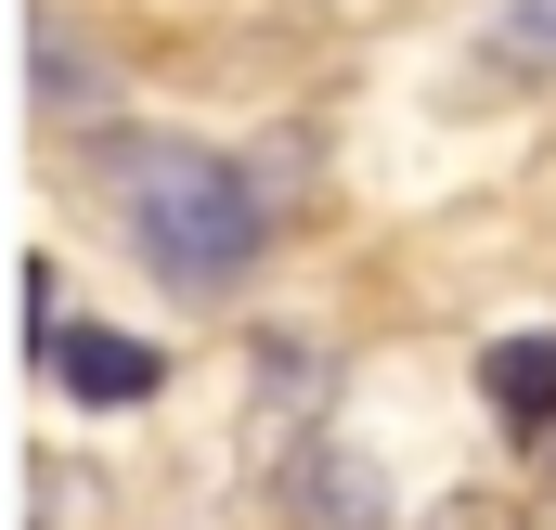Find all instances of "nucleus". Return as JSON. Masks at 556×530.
Returning a JSON list of instances; mask_svg holds the SVG:
<instances>
[{
	"label": "nucleus",
	"instance_id": "obj_1",
	"mask_svg": "<svg viewBox=\"0 0 556 530\" xmlns=\"http://www.w3.org/2000/svg\"><path fill=\"white\" fill-rule=\"evenodd\" d=\"M117 194H130L142 272H155L168 298H220V285H247L260 247H273L260 181H247L233 155H207V142H130V155H117Z\"/></svg>",
	"mask_w": 556,
	"mask_h": 530
},
{
	"label": "nucleus",
	"instance_id": "obj_2",
	"mask_svg": "<svg viewBox=\"0 0 556 530\" xmlns=\"http://www.w3.org/2000/svg\"><path fill=\"white\" fill-rule=\"evenodd\" d=\"M26 78H39V117H52V130H91V117H117V78L78 52V26H65L52 0L26 13Z\"/></svg>",
	"mask_w": 556,
	"mask_h": 530
},
{
	"label": "nucleus",
	"instance_id": "obj_3",
	"mask_svg": "<svg viewBox=\"0 0 556 530\" xmlns=\"http://www.w3.org/2000/svg\"><path fill=\"white\" fill-rule=\"evenodd\" d=\"M52 376H65L78 401H155V376H168V363H155L142 337H104V324H65V337H52Z\"/></svg>",
	"mask_w": 556,
	"mask_h": 530
},
{
	"label": "nucleus",
	"instance_id": "obj_4",
	"mask_svg": "<svg viewBox=\"0 0 556 530\" xmlns=\"http://www.w3.org/2000/svg\"><path fill=\"white\" fill-rule=\"evenodd\" d=\"M479 389L505 427H556V337H505V350H479Z\"/></svg>",
	"mask_w": 556,
	"mask_h": 530
},
{
	"label": "nucleus",
	"instance_id": "obj_5",
	"mask_svg": "<svg viewBox=\"0 0 556 530\" xmlns=\"http://www.w3.org/2000/svg\"><path fill=\"white\" fill-rule=\"evenodd\" d=\"M492 52H505V65H556V0H518V13L492 26Z\"/></svg>",
	"mask_w": 556,
	"mask_h": 530
},
{
	"label": "nucleus",
	"instance_id": "obj_6",
	"mask_svg": "<svg viewBox=\"0 0 556 530\" xmlns=\"http://www.w3.org/2000/svg\"><path fill=\"white\" fill-rule=\"evenodd\" d=\"M531 530H556V479H544V492H531Z\"/></svg>",
	"mask_w": 556,
	"mask_h": 530
}]
</instances>
